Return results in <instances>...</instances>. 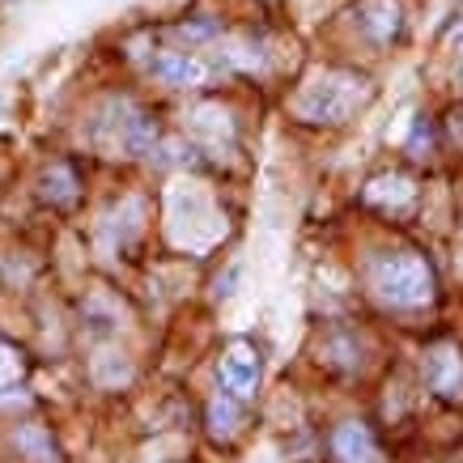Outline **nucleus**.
<instances>
[{
    "label": "nucleus",
    "instance_id": "1",
    "mask_svg": "<svg viewBox=\"0 0 463 463\" xmlns=\"http://www.w3.org/2000/svg\"><path fill=\"white\" fill-rule=\"evenodd\" d=\"M365 81L357 77H345V72H323L298 94L294 111L307 119V124H345L353 115V107L365 102Z\"/></svg>",
    "mask_w": 463,
    "mask_h": 463
},
{
    "label": "nucleus",
    "instance_id": "2",
    "mask_svg": "<svg viewBox=\"0 0 463 463\" xmlns=\"http://www.w3.org/2000/svg\"><path fill=\"white\" fill-rule=\"evenodd\" d=\"M370 285H374V294L383 302L404 310L425 307L434 298V272H430L421 255H387V260H379L374 272H370Z\"/></svg>",
    "mask_w": 463,
    "mask_h": 463
},
{
    "label": "nucleus",
    "instance_id": "3",
    "mask_svg": "<svg viewBox=\"0 0 463 463\" xmlns=\"http://www.w3.org/2000/svg\"><path fill=\"white\" fill-rule=\"evenodd\" d=\"M209 60L196 56V52H162L154 60V77L170 90H196V85L209 81Z\"/></svg>",
    "mask_w": 463,
    "mask_h": 463
},
{
    "label": "nucleus",
    "instance_id": "4",
    "mask_svg": "<svg viewBox=\"0 0 463 463\" xmlns=\"http://www.w3.org/2000/svg\"><path fill=\"white\" fill-rule=\"evenodd\" d=\"M353 22L370 43H392L404 30V9L395 0H362L353 9Z\"/></svg>",
    "mask_w": 463,
    "mask_h": 463
},
{
    "label": "nucleus",
    "instance_id": "5",
    "mask_svg": "<svg viewBox=\"0 0 463 463\" xmlns=\"http://www.w3.org/2000/svg\"><path fill=\"white\" fill-rule=\"evenodd\" d=\"M222 383L234 400H247L255 392V383H260V357H255L251 345H234L222 357Z\"/></svg>",
    "mask_w": 463,
    "mask_h": 463
},
{
    "label": "nucleus",
    "instance_id": "6",
    "mask_svg": "<svg viewBox=\"0 0 463 463\" xmlns=\"http://www.w3.org/2000/svg\"><path fill=\"white\" fill-rule=\"evenodd\" d=\"M425 379H430V387H434L438 395L459 400L463 395V357H459V349H434L430 353V362H425Z\"/></svg>",
    "mask_w": 463,
    "mask_h": 463
},
{
    "label": "nucleus",
    "instance_id": "7",
    "mask_svg": "<svg viewBox=\"0 0 463 463\" xmlns=\"http://www.w3.org/2000/svg\"><path fill=\"white\" fill-rule=\"evenodd\" d=\"M332 450H336L340 463H383L379 447H374V438H370V430L357 425V421L340 425L336 438H332Z\"/></svg>",
    "mask_w": 463,
    "mask_h": 463
},
{
    "label": "nucleus",
    "instance_id": "8",
    "mask_svg": "<svg viewBox=\"0 0 463 463\" xmlns=\"http://www.w3.org/2000/svg\"><path fill=\"white\" fill-rule=\"evenodd\" d=\"M412 196H417V187L404 175H383V179H374L365 187V200L383 204V209H404V204H412Z\"/></svg>",
    "mask_w": 463,
    "mask_h": 463
},
{
    "label": "nucleus",
    "instance_id": "9",
    "mask_svg": "<svg viewBox=\"0 0 463 463\" xmlns=\"http://www.w3.org/2000/svg\"><path fill=\"white\" fill-rule=\"evenodd\" d=\"M209 425L217 434H234V425H239V400L234 395H217L209 404Z\"/></svg>",
    "mask_w": 463,
    "mask_h": 463
},
{
    "label": "nucleus",
    "instance_id": "10",
    "mask_svg": "<svg viewBox=\"0 0 463 463\" xmlns=\"http://www.w3.org/2000/svg\"><path fill=\"white\" fill-rule=\"evenodd\" d=\"M43 196L56 200V204H69L72 196H77V183H72V175L64 166H56L47 179H43Z\"/></svg>",
    "mask_w": 463,
    "mask_h": 463
},
{
    "label": "nucleus",
    "instance_id": "11",
    "mask_svg": "<svg viewBox=\"0 0 463 463\" xmlns=\"http://www.w3.org/2000/svg\"><path fill=\"white\" fill-rule=\"evenodd\" d=\"M17 379H22V353L9 349V345H0V392L17 387Z\"/></svg>",
    "mask_w": 463,
    "mask_h": 463
},
{
    "label": "nucleus",
    "instance_id": "12",
    "mask_svg": "<svg viewBox=\"0 0 463 463\" xmlns=\"http://www.w3.org/2000/svg\"><path fill=\"white\" fill-rule=\"evenodd\" d=\"M459 81H463V64H459Z\"/></svg>",
    "mask_w": 463,
    "mask_h": 463
}]
</instances>
